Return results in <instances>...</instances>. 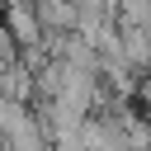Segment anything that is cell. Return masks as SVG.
Here are the masks:
<instances>
[{"label":"cell","instance_id":"obj_1","mask_svg":"<svg viewBox=\"0 0 151 151\" xmlns=\"http://www.w3.org/2000/svg\"><path fill=\"white\" fill-rule=\"evenodd\" d=\"M5 33L19 38V42H38V9L28 0H9L5 9Z\"/></svg>","mask_w":151,"mask_h":151}]
</instances>
